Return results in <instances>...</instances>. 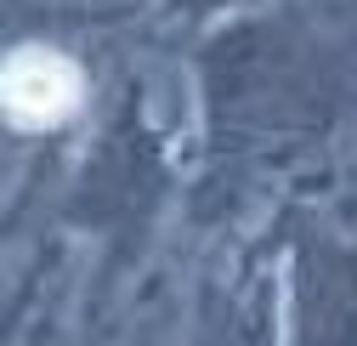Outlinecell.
Returning a JSON list of instances; mask_svg holds the SVG:
<instances>
[{"label": "cell", "mask_w": 357, "mask_h": 346, "mask_svg": "<svg viewBox=\"0 0 357 346\" xmlns=\"http://www.w3.org/2000/svg\"><path fill=\"white\" fill-rule=\"evenodd\" d=\"M79 103H85V74L52 46H23L0 63V114L23 131H52Z\"/></svg>", "instance_id": "1"}]
</instances>
